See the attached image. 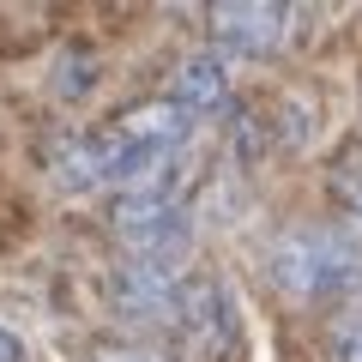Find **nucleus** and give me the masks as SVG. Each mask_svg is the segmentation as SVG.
<instances>
[{
  "label": "nucleus",
  "instance_id": "1",
  "mask_svg": "<svg viewBox=\"0 0 362 362\" xmlns=\"http://www.w3.org/2000/svg\"><path fill=\"white\" fill-rule=\"evenodd\" d=\"M266 284L284 302H344L362 284V247L338 223H290L266 242Z\"/></svg>",
  "mask_w": 362,
  "mask_h": 362
},
{
  "label": "nucleus",
  "instance_id": "2",
  "mask_svg": "<svg viewBox=\"0 0 362 362\" xmlns=\"http://www.w3.org/2000/svg\"><path fill=\"white\" fill-rule=\"evenodd\" d=\"M109 235L127 247V259H169L187 235V206L175 187H139L109 199Z\"/></svg>",
  "mask_w": 362,
  "mask_h": 362
},
{
  "label": "nucleus",
  "instance_id": "3",
  "mask_svg": "<svg viewBox=\"0 0 362 362\" xmlns=\"http://www.w3.org/2000/svg\"><path fill=\"white\" fill-rule=\"evenodd\" d=\"M175 326L206 350L211 362H230L242 350V308H235L230 284L211 278V272H194L181 278V296H175Z\"/></svg>",
  "mask_w": 362,
  "mask_h": 362
},
{
  "label": "nucleus",
  "instance_id": "4",
  "mask_svg": "<svg viewBox=\"0 0 362 362\" xmlns=\"http://www.w3.org/2000/svg\"><path fill=\"white\" fill-rule=\"evenodd\" d=\"M206 30H211V49L223 54H242V61H266V54H278L290 37H296V13L290 6H278V0H223V6H211L206 13Z\"/></svg>",
  "mask_w": 362,
  "mask_h": 362
},
{
  "label": "nucleus",
  "instance_id": "5",
  "mask_svg": "<svg viewBox=\"0 0 362 362\" xmlns=\"http://www.w3.org/2000/svg\"><path fill=\"white\" fill-rule=\"evenodd\" d=\"M163 103L175 109L187 127H199V121H218L223 109H230V66H223L211 49L181 54L175 73H169V85H163Z\"/></svg>",
  "mask_w": 362,
  "mask_h": 362
},
{
  "label": "nucleus",
  "instance_id": "6",
  "mask_svg": "<svg viewBox=\"0 0 362 362\" xmlns=\"http://www.w3.org/2000/svg\"><path fill=\"white\" fill-rule=\"evenodd\" d=\"M109 290H115V308L127 320L145 326H175V296H181V278L163 266V259H121L109 272Z\"/></svg>",
  "mask_w": 362,
  "mask_h": 362
},
{
  "label": "nucleus",
  "instance_id": "7",
  "mask_svg": "<svg viewBox=\"0 0 362 362\" xmlns=\"http://www.w3.org/2000/svg\"><path fill=\"white\" fill-rule=\"evenodd\" d=\"M332 187H338V199H344V211H356V218H362V145H350V151L338 157Z\"/></svg>",
  "mask_w": 362,
  "mask_h": 362
},
{
  "label": "nucleus",
  "instance_id": "8",
  "mask_svg": "<svg viewBox=\"0 0 362 362\" xmlns=\"http://www.w3.org/2000/svg\"><path fill=\"white\" fill-rule=\"evenodd\" d=\"M90 362H175V356L157 350V344H103Z\"/></svg>",
  "mask_w": 362,
  "mask_h": 362
},
{
  "label": "nucleus",
  "instance_id": "9",
  "mask_svg": "<svg viewBox=\"0 0 362 362\" xmlns=\"http://www.w3.org/2000/svg\"><path fill=\"white\" fill-rule=\"evenodd\" d=\"M0 362H25V344H18L6 326H0Z\"/></svg>",
  "mask_w": 362,
  "mask_h": 362
}]
</instances>
